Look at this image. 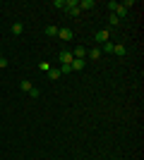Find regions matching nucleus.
<instances>
[{
  "label": "nucleus",
  "instance_id": "6",
  "mask_svg": "<svg viewBox=\"0 0 144 160\" xmlns=\"http://www.w3.org/2000/svg\"><path fill=\"white\" fill-rule=\"evenodd\" d=\"M113 53H115V55H120V58H123V55H127V48H125L123 43H115V46H113Z\"/></svg>",
  "mask_w": 144,
  "mask_h": 160
},
{
  "label": "nucleus",
  "instance_id": "15",
  "mask_svg": "<svg viewBox=\"0 0 144 160\" xmlns=\"http://www.w3.org/2000/svg\"><path fill=\"white\" fill-rule=\"evenodd\" d=\"M58 69H60V74H62V77L72 72V67H70V65H60V67H58Z\"/></svg>",
  "mask_w": 144,
  "mask_h": 160
},
{
  "label": "nucleus",
  "instance_id": "4",
  "mask_svg": "<svg viewBox=\"0 0 144 160\" xmlns=\"http://www.w3.org/2000/svg\"><path fill=\"white\" fill-rule=\"evenodd\" d=\"M84 55H87V48L84 46H77L75 50H72V58H75V60H84Z\"/></svg>",
  "mask_w": 144,
  "mask_h": 160
},
{
  "label": "nucleus",
  "instance_id": "19",
  "mask_svg": "<svg viewBox=\"0 0 144 160\" xmlns=\"http://www.w3.org/2000/svg\"><path fill=\"white\" fill-rule=\"evenodd\" d=\"M118 5H120V2H115V0H110V2H108V5H106V7H108L110 12H115V10H118Z\"/></svg>",
  "mask_w": 144,
  "mask_h": 160
},
{
  "label": "nucleus",
  "instance_id": "2",
  "mask_svg": "<svg viewBox=\"0 0 144 160\" xmlns=\"http://www.w3.org/2000/svg\"><path fill=\"white\" fill-rule=\"evenodd\" d=\"M58 60H60V65H70V62L75 60V58H72V50H60Z\"/></svg>",
  "mask_w": 144,
  "mask_h": 160
},
{
  "label": "nucleus",
  "instance_id": "5",
  "mask_svg": "<svg viewBox=\"0 0 144 160\" xmlns=\"http://www.w3.org/2000/svg\"><path fill=\"white\" fill-rule=\"evenodd\" d=\"M77 7L79 10H91V7H96L94 0H77Z\"/></svg>",
  "mask_w": 144,
  "mask_h": 160
},
{
  "label": "nucleus",
  "instance_id": "18",
  "mask_svg": "<svg viewBox=\"0 0 144 160\" xmlns=\"http://www.w3.org/2000/svg\"><path fill=\"white\" fill-rule=\"evenodd\" d=\"M108 24H110V27H118V24H120V19H118L115 14H110V17H108Z\"/></svg>",
  "mask_w": 144,
  "mask_h": 160
},
{
  "label": "nucleus",
  "instance_id": "9",
  "mask_svg": "<svg viewBox=\"0 0 144 160\" xmlns=\"http://www.w3.org/2000/svg\"><path fill=\"white\" fill-rule=\"evenodd\" d=\"M113 14H115L118 19H125V17H127V10H125L123 5H118V10H115V12H113Z\"/></svg>",
  "mask_w": 144,
  "mask_h": 160
},
{
  "label": "nucleus",
  "instance_id": "20",
  "mask_svg": "<svg viewBox=\"0 0 144 160\" xmlns=\"http://www.w3.org/2000/svg\"><path fill=\"white\" fill-rule=\"evenodd\" d=\"M29 96H31V98H39V96H41V91H39V88H31V91H29Z\"/></svg>",
  "mask_w": 144,
  "mask_h": 160
},
{
  "label": "nucleus",
  "instance_id": "8",
  "mask_svg": "<svg viewBox=\"0 0 144 160\" xmlns=\"http://www.w3.org/2000/svg\"><path fill=\"white\" fill-rule=\"evenodd\" d=\"M60 77H62V74H60V69H58V67H53V69L48 72V79H51V81H58Z\"/></svg>",
  "mask_w": 144,
  "mask_h": 160
},
{
  "label": "nucleus",
  "instance_id": "7",
  "mask_svg": "<svg viewBox=\"0 0 144 160\" xmlns=\"http://www.w3.org/2000/svg\"><path fill=\"white\" fill-rule=\"evenodd\" d=\"M70 67H72V72H82V69H84V60H72Z\"/></svg>",
  "mask_w": 144,
  "mask_h": 160
},
{
  "label": "nucleus",
  "instance_id": "16",
  "mask_svg": "<svg viewBox=\"0 0 144 160\" xmlns=\"http://www.w3.org/2000/svg\"><path fill=\"white\" fill-rule=\"evenodd\" d=\"M46 36H58V27H46Z\"/></svg>",
  "mask_w": 144,
  "mask_h": 160
},
{
  "label": "nucleus",
  "instance_id": "21",
  "mask_svg": "<svg viewBox=\"0 0 144 160\" xmlns=\"http://www.w3.org/2000/svg\"><path fill=\"white\" fill-rule=\"evenodd\" d=\"M55 7H60V10H65V0H53Z\"/></svg>",
  "mask_w": 144,
  "mask_h": 160
},
{
  "label": "nucleus",
  "instance_id": "17",
  "mask_svg": "<svg viewBox=\"0 0 144 160\" xmlns=\"http://www.w3.org/2000/svg\"><path fill=\"white\" fill-rule=\"evenodd\" d=\"M65 12H67V14H72V17H77V14L82 12V10H79V7H67V10H65Z\"/></svg>",
  "mask_w": 144,
  "mask_h": 160
},
{
  "label": "nucleus",
  "instance_id": "10",
  "mask_svg": "<svg viewBox=\"0 0 144 160\" xmlns=\"http://www.w3.org/2000/svg\"><path fill=\"white\" fill-rule=\"evenodd\" d=\"M22 31H24V24H22V22H14V24H12V33H14V36H19Z\"/></svg>",
  "mask_w": 144,
  "mask_h": 160
},
{
  "label": "nucleus",
  "instance_id": "1",
  "mask_svg": "<svg viewBox=\"0 0 144 160\" xmlns=\"http://www.w3.org/2000/svg\"><path fill=\"white\" fill-rule=\"evenodd\" d=\"M58 38H60V41H72V38H75V33H72V29L62 27V29H58Z\"/></svg>",
  "mask_w": 144,
  "mask_h": 160
},
{
  "label": "nucleus",
  "instance_id": "14",
  "mask_svg": "<svg viewBox=\"0 0 144 160\" xmlns=\"http://www.w3.org/2000/svg\"><path fill=\"white\" fill-rule=\"evenodd\" d=\"M89 58H91V60H99V58H101V48H91V50H89Z\"/></svg>",
  "mask_w": 144,
  "mask_h": 160
},
{
  "label": "nucleus",
  "instance_id": "22",
  "mask_svg": "<svg viewBox=\"0 0 144 160\" xmlns=\"http://www.w3.org/2000/svg\"><path fill=\"white\" fill-rule=\"evenodd\" d=\"M5 67H7V60H5V58H0V69H5Z\"/></svg>",
  "mask_w": 144,
  "mask_h": 160
},
{
  "label": "nucleus",
  "instance_id": "23",
  "mask_svg": "<svg viewBox=\"0 0 144 160\" xmlns=\"http://www.w3.org/2000/svg\"><path fill=\"white\" fill-rule=\"evenodd\" d=\"M0 58H3V50H0Z\"/></svg>",
  "mask_w": 144,
  "mask_h": 160
},
{
  "label": "nucleus",
  "instance_id": "13",
  "mask_svg": "<svg viewBox=\"0 0 144 160\" xmlns=\"http://www.w3.org/2000/svg\"><path fill=\"white\" fill-rule=\"evenodd\" d=\"M113 46H115V43H110V41H106V43H103V46H99L103 50V53H113Z\"/></svg>",
  "mask_w": 144,
  "mask_h": 160
},
{
  "label": "nucleus",
  "instance_id": "3",
  "mask_svg": "<svg viewBox=\"0 0 144 160\" xmlns=\"http://www.w3.org/2000/svg\"><path fill=\"white\" fill-rule=\"evenodd\" d=\"M94 41L103 46V43L108 41V29H101V31H96V33H94Z\"/></svg>",
  "mask_w": 144,
  "mask_h": 160
},
{
  "label": "nucleus",
  "instance_id": "11",
  "mask_svg": "<svg viewBox=\"0 0 144 160\" xmlns=\"http://www.w3.org/2000/svg\"><path fill=\"white\" fill-rule=\"evenodd\" d=\"M19 88H22V91H24V93H29V91L34 88V84H31V81H27V79H24V81H22V84H19Z\"/></svg>",
  "mask_w": 144,
  "mask_h": 160
},
{
  "label": "nucleus",
  "instance_id": "12",
  "mask_svg": "<svg viewBox=\"0 0 144 160\" xmlns=\"http://www.w3.org/2000/svg\"><path fill=\"white\" fill-rule=\"evenodd\" d=\"M39 69H41L43 74H48L51 69H53V67H51V62H46V60H43V62H39Z\"/></svg>",
  "mask_w": 144,
  "mask_h": 160
}]
</instances>
